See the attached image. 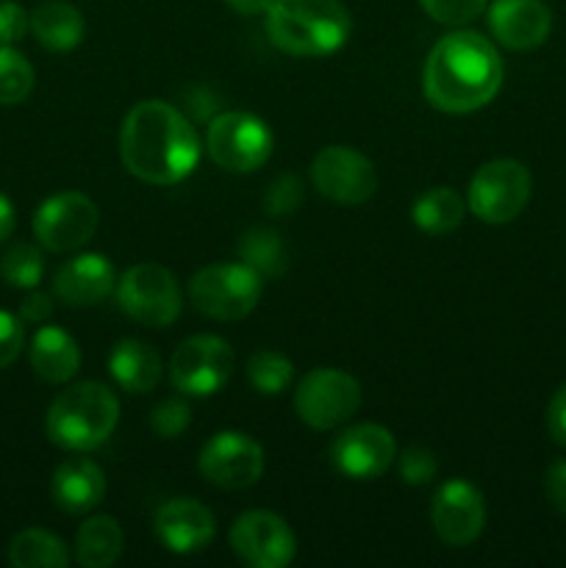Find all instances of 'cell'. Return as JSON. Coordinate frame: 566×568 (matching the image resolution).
Masks as SVG:
<instances>
[{
    "instance_id": "1",
    "label": "cell",
    "mask_w": 566,
    "mask_h": 568,
    "mask_svg": "<svg viewBox=\"0 0 566 568\" xmlns=\"http://www.w3.org/2000/svg\"><path fill=\"white\" fill-rule=\"evenodd\" d=\"M120 155L133 178L153 186H172L192 175L200 139L192 122L164 100H142L122 120Z\"/></svg>"
},
{
    "instance_id": "2",
    "label": "cell",
    "mask_w": 566,
    "mask_h": 568,
    "mask_svg": "<svg viewBox=\"0 0 566 568\" xmlns=\"http://www.w3.org/2000/svg\"><path fill=\"white\" fill-rule=\"evenodd\" d=\"M425 98L447 114H469L492 103L503 87V59L483 33L453 31L427 53L422 72Z\"/></svg>"
},
{
    "instance_id": "3",
    "label": "cell",
    "mask_w": 566,
    "mask_h": 568,
    "mask_svg": "<svg viewBox=\"0 0 566 568\" xmlns=\"http://www.w3.org/2000/svg\"><path fill=\"white\" fill-rule=\"evenodd\" d=\"M264 17L270 42L297 59L333 53L350 37V11L342 0H272Z\"/></svg>"
},
{
    "instance_id": "4",
    "label": "cell",
    "mask_w": 566,
    "mask_h": 568,
    "mask_svg": "<svg viewBox=\"0 0 566 568\" xmlns=\"http://www.w3.org/2000/svg\"><path fill=\"white\" fill-rule=\"evenodd\" d=\"M120 419V403L103 383H78L53 399L44 416V433L50 442L70 453H89L114 433Z\"/></svg>"
},
{
    "instance_id": "5",
    "label": "cell",
    "mask_w": 566,
    "mask_h": 568,
    "mask_svg": "<svg viewBox=\"0 0 566 568\" xmlns=\"http://www.w3.org/2000/svg\"><path fill=\"white\" fill-rule=\"evenodd\" d=\"M264 283L247 264H214L189 281V300L209 320L233 322L253 314Z\"/></svg>"
},
{
    "instance_id": "6",
    "label": "cell",
    "mask_w": 566,
    "mask_h": 568,
    "mask_svg": "<svg viewBox=\"0 0 566 568\" xmlns=\"http://www.w3.org/2000/svg\"><path fill=\"white\" fill-rule=\"evenodd\" d=\"M533 194V178L522 161L494 159L475 172L466 194L472 214L488 225L514 222L527 209Z\"/></svg>"
},
{
    "instance_id": "7",
    "label": "cell",
    "mask_w": 566,
    "mask_h": 568,
    "mask_svg": "<svg viewBox=\"0 0 566 568\" xmlns=\"http://www.w3.org/2000/svg\"><path fill=\"white\" fill-rule=\"evenodd\" d=\"M120 308L133 322L148 327H166L181 316L183 294L178 277L166 266L144 261L131 266L117 286Z\"/></svg>"
},
{
    "instance_id": "8",
    "label": "cell",
    "mask_w": 566,
    "mask_h": 568,
    "mask_svg": "<svg viewBox=\"0 0 566 568\" xmlns=\"http://www.w3.org/2000/svg\"><path fill=\"white\" fill-rule=\"evenodd\" d=\"M205 148L222 170L253 172L272 155V131L261 116L225 111L211 120Z\"/></svg>"
},
{
    "instance_id": "9",
    "label": "cell",
    "mask_w": 566,
    "mask_h": 568,
    "mask_svg": "<svg viewBox=\"0 0 566 568\" xmlns=\"http://www.w3.org/2000/svg\"><path fill=\"white\" fill-rule=\"evenodd\" d=\"M361 405V386L353 375L342 369H311L300 381L294 394V408L300 422L314 430H333L355 416Z\"/></svg>"
},
{
    "instance_id": "10",
    "label": "cell",
    "mask_w": 566,
    "mask_h": 568,
    "mask_svg": "<svg viewBox=\"0 0 566 568\" xmlns=\"http://www.w3.org/2000/svg\"><path fill=\"white\" fill-rule=\"evenodd\" d=\"M233 375V349L225 338L192 336L172 353L170 381L186 397H211Z\"/></svg>"
},
{
    "instance_id": "11",
    "label": "cell",
    "mask_w": 566,
    "mask_h": 568,
    "mask_svg": "<svg viewBox=\"0 0 566 568\" xmlns=\"http://www.w3.org/2000/svg\"><path fill=\"white\" fill-rule=\"evenodd\" d=\"M98 205L81 192H61L44 200L33 214V236L50 253H72L98 231Z\"/></svg>"
},
{
    "instance_id": "12",
    "label": "cell",
    "mask_w": 566,
    "mask_h": 568,
    "mask_svg": "<svg viewBox=\"0 0 566 568\" xmlns=\"http://www.w3.org/2000/svg\"><path fill=\"white\" fill-rule=\"evenodd\" d=\"M198 469L211 486L239 491L255 486L264 475V449L247 433L222 430L200 449Z\"/></svg>"
},
{
    "instance_id": "13",
    "label": "cell",
    "mask_w": 566,
    "mask_h": 568,
    "mask_svg": "<svg viewBox=\"0 0 566 568\" xmlns=\"http://www.w3.org/2000/svg\"><path fill=\"white\" fill-rule=\"evenodd\" d=\"M311 183L322 197L342 205H361L375 194L377 172L364 153L344 144L320 150L311 164Z\"/></svg>"
},
{
    "instance_id": "14",
    "label": "cell",
    "mask_w": 566,
    "mask_h": 568,
    "mask_svg": "<svg viewBox=\"0 0 566 568\" xmlns=\"http://www.w3.org/2000/svg\"><path fill=\"white\" fill-rule=\"evenodd\" d=\"M231 549L250 568H286L297 552V541L277 514L247 510L233 521Z\"/></svg>"
},
{
    "instance_id": "15",
    "label": "cell",
    "mask_w": 566,
    "mask_h": 568,
    "mask_svg": "<svg viewBox=\"0 0 566 568\" xmlns=\"http://www.w3.org/2000/svg\"><path fill=\"white\" fill-rule=\"evenodd\" d=\"M397 458L394 436L383 425H353L336 436L331 447V460L350 480H375L386 475Z\"/></svg>"
},
{
    "instance_id": "16",
    "label": "cell",
    "mask_w": 566,
    "mask_h": 568,
    "mask_svg": "<svg viewBox=\"0 0 566 568\" xmlns=\"http://www.w3.org/2000/svg\"><path fill=\"white\" fill-rule=\"evenodd\" d=\"M431 519L447 547H469L486 527V499L469 480H447L433 497Z\"/></svg>"
},
{
    "instance_id": "17",
    "label": "cell",
    "mask_w": 566,
    "mask_h": 568,
    "mask_svg": "<svg viewBox=\"0 0 566 568\" xmlns=\"http://www.w3.org/2000/svg\"><path fill=\"white\" fill-rule=\"evenodd\" d=\"M153 530L170 552L194 555L209 547L216 532V521L203 503L178 497L155 510Z\"/></svg>"
},
{
    "instance_id": "18",
    "label": "cell",
    "mask_w": 566,
    "mask_h": 568,
    "mask_svg": "<svg viewBox=\"0 0 566 568\" xmlns=\"http://www.w3.org/2000/svg\"><path fill=\"white\" fill-rule=\"evenodd\" d=\"M488 28L505 48L533 50L547 42L553 11L544 0H494L488 6Z\"/></svg>"
},
{
    "instance_id": "19",
    "label": "cell",
    "mask_w": 566,
    "mask_h": 568,
    "mask_svg": "<svg viewBox=\"0 0 566 568\" xmlns=\"http://www.w3.org/2000/svg\"><path fill=\"white\" fill-rule=\"evenodd\" d=\"M114 288V266L98 253H83L64 261L53 277V292L61 303L70 308H87V305L105 300Z\"/></svg>"
},
{
    "instance_id": "20",
    "label": "cell",
    "mask_w": 566,
    "mask_h": 568,
    "mask_svg": "<svg viewBox=\"0 0 566 568\" xmlns=\"http://www.w3.org/2000/svg\"><path fill=\"white\" fill-rule=\"evenodd\" d=\"M50 494L64 514H89L92 508H98L105 494L103 469L89 458L64 460L53 471Z\"/></svg>"
},
{
    "instance_id": "21",
    "label": "cell",
    "mask_w": 566,
    "mask_h": 568,
    "mask_svg": "<svg viewBox=\"0 0 566 568\" xmlns=\"http://www.w3.org/2000/svg\"><path fill=\"white\" fill-rule=\"evenodd\" d=\"M31 366L37 377L50 386L72 381L81 369V349L75 338L61 327H39L31 338Z\"/></svg>"
},
{
    "instance_id": "22",
    "label": "cell",
    "mask_w": 566,
    "mask_h": 568,
    "mask_svg": "<svg viewBox=\"0 0 566 568\" xmlns=\"http://www.w3.org/2000/svg\"><path fill=\"white\" fill-rule=\"evenodd\" d=\"M31 33L42 48L64 53L81 44L87 22L81 11L67 0H44L31 11Z\"/></svg>"
},
{
    "instance_id": "23",
    "label": "cell",
    "mask_w": 566,
    "mask_h": 568,
    "mask_svg": "<svg viewBox=\"0 0 566 568\" xmlns=\"http://www.w3.org/2000/svg\"><path fill=\"white\" fill-rule=\"evenodd\" d=\"M109 369L128 394H144L161 381L159 353L139 338H125L111 349Z\"/></svg>"
},
{
    "instance_id": "24",
    "label": "cell",
    "mask_w": 566,
    "mask_h": 568,
    "mask_svg": "<svg viewBox=\"0 0 566 568\" xmlns=\"http://www.w3.org/2000/svg\"><path fill=\"white\" fill-rule=\"evenodd\" d=\"M125 547V536L114 516H92L75 536V560L83 568H109Z\"/></svg>"
},
{
    "instance_id": "25",
    "label": "cell",
    "mask_w": 566,
    "mask_h": 568,
    "mask_svg": "<svg viewBox=\"0 0 566 568\" xmlns=\"http://www.w3.org/2000/svg\"><path fill=\"white\" fill-rule=\"evenodd\" d=\"M466 203L461 194L449 186H433L416 197L411 216L420 231L431 233V236H447L455 227L464 222Z\"/></svg>"
},
{
    "instance_id": "26",
    "label": "cell",
    "mask_w": 566,
    "mask_h": 568,
    "mask_svg": "<svg viewBox=\"0 0 566 568\" xmlns=\"http://www.w3.org/2000/svg\"><path fill=\"white\" fill-rule=\"evenodd\" d=\"M9 564L14 568H64L70 564V549L53 532L28 527L11 538Z\"/></svg>"
},
{
    "instance_id": "27",
    "label": "cell",
    "mask_w": 566,
    "mask_h": 568,
    "mask_svg": "<svg viewBox=\"0 0 566 568\" xmlns=\"http://www.w3.org/2000/svg\"><path fill=\"white\" fill-rule=\"evenodd\" d=\"M239 258L261 277H275L286 270V247L272 227H250L239 242Z\"/></svg>"
},
{
    "instance_id": "28",
    "label": "cell",
    "mask_w": 566,
    "mask_h": 568,
    "mask_svg": "<svg viewBox=\"0 0 566 568\" xmlns=\"http://www.w3.org/2000/svg\"><path fill=\"white\" fill-rule=\"evenodd\" d=\"M247 381L250 386L259 394H266V397H275V394L286 392L289 383H292L294 366L286 355L272 353V349H261L253 358L247 361Z\"/></svg>"
},
{
    "instance_id": "29",
    "label": "cell",
    "mask_w": 566,
    "mask_h": 568,
    "mask_svg": "<svg viewBox=\"0 0 566 568\" xmlns=\"http://www.w3.org/2000/svg\"><path fill=\"white\" fill-rule=\"evenodd\" d=\"M33 67L11 44H0V105H17L31 94Z\"/></svg>"
},
{
    "instance_id": "30",
    "label": "cell",
    "mask_w": 566,
    "mask_h": 568,
    "mask_svg": "<svg viewBox=\"0 0 566 568\" xmlns=\"http://www.w3.org/2000/svg\"><path fill=\"white\" fill-rule=\"evenodd\" d=\"M44 275V258L33 244H14L0 258V277L11 288H37Z\"/></svg>"
},
{
    "instance_id": "31",
    "label": "cell",
    "mask_w": 566,
    "mask_h": 568,
    "mask_svg": "<svg viewBox=\"0 0 566 568\" xmlns=\"http://www.w3.org/2000/svg\"><path fill=\"white\" fill-rule=\"evenodd\" d=\"M425 14L442 26H466L486 11L488 0H420Z\"/></svg>"
},
{
    "instance_id": "32",
    "label": "cell",
    "mask_w": 566,
    "mask_h": 568,
    "mask_svg": "<svg viewBox=\"0 0 566 568\" xmlns=\"http://www.w3.org/2000/svg\"><path fill=\"white\" fill-rule=\"evenodd\" d=\"M303 203V186L297 175H281L264 194V209L270 216H289Z\"/></svg>"
},
{
    "instance_id": "33",
    "label": "cell",
    "mask_w": 566,
    "mask_h": 568,
    "mask_svg": "<svg viewBox=\"0 0 566 568\" xmlns=\"http://www.w3.org/2000/svg\"><path fill=\"white\" fill-rule=\"evenodd\" d=\"M438 464L436 455L425 447H408L400 455V477H403L408 486H425L436 477Z\"/></svg>"
},
{
    "instance_id": "34",
    "label": "cell",
    "mask_w": 566,
    "mask_h": 568,
    "mask_svg": "<svg viewBox=\"0 0 566 568\" xmlns=\"http://www.w3.org/2000/svg\"><path fill=\"white\" fill-rule=\"evenodd\" d=\"M189 405L183 403V399H164V403L159 405V408L153 410V416H150V425H153V430L159 433L161 438H178L183 430L189 427Z\"/></svg>"
},
{
    "instance_id": "35",
    "label": "cell",
    "mask_w": 566,
    "mask_h": 568,
    "mask_svg": "<svg viewBox=\"0 0 566 568\" xmlns=\"http://www.w3.org/2000/svg\"><path fill=\"white\" fill-rule=\"evenodd\" d=\"M26 344V327H22L20 316L0 311V369L14 364Z\"/></svg>"
},
{
    "instance_id": "36",
    "label": "cell",
    "mask_w": 566,
    "mask_h": 568,
    "mask_svg": "<svg viewBox=\"0 0 566 568\" xmlns=\"http://www.w3.org/2000/svg\"><path fill=\"white\" fill-rule=\"evenodd\" d=\"M31 31V14L17 0L0 3V44H17Z\"/></svg>"
},
{
    "instance_id": "37",
    "label": "cell",
    "mask_w": 566,
    "mask_h": 568,
    "mask_svg": "<svg viewBox=\"0 0 566 568\" xmlns=\"http://www.w3.org/2000/svg\"><path fill=\"white\" fill-rule=\"evenodd\" d=\"M544 494L558 514L566 516V460H558L544 475Z\"/></svg>"
},
{
    "instance_id": "38",
    "label": "cell",
    "mask_w": 566,
    "mask_h": 568,
    "mask_svg": "<svg viewBox=\"0 0 566 568\" xmlns=\"http://www.w3.org/2000/svg\"><path fill=\"white\" fill-rule=\"evenodd\" d=\"M53 314V300L44 292H31L20 303V320L22 325H42Z\"/></svg>"
},
{
    "instance_id": "39",
    "label": "cell",
    "mask_w": 566,
    "mask_h": 568,
    "mask_svg": "<svg viewBox=\"0 0 566 568\" xmlns=\"http://www.w3.org/2000/svg\"><path fill=\"white\" fill-rule=\"evenodd\" d=\"M547 427L553 442L560 444V447H566V386H560L558 392H555V397L549 399Z\"/></svg>"
},
{
    "instance_id": "40",
    "label": "cell",
    "mask_w": 566,
    "mask_h": 568,
    "mask_svg": "<svg viewBox=\"0 0 566 568\" xmlns=\"http://www.w3.org/2000/svg\"><path fill=\"white\" fill-rule=\"evenodd\" d=\"M236 14L244 17H255V14H266L272 6V0H225Z\"/></svg>"
},
{
    "instance_id": "41",
    "label": "cell",
    "mask_w": 566,
    "mask_h": 568,
    "mask_svg": "<svg viewBox=\"0 0 566 568\" xmlns=\"http://www.w3.org/2000/svg\"><path fill=\"white\" fill-rule=\"evenodd\" d=\"M14 231V205L6 194H0V244L11 236Z\"/></svg>"
}]
</instances>
